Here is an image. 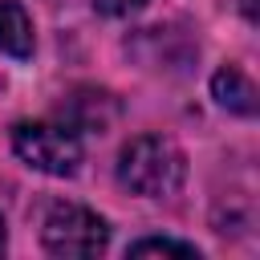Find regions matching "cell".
Returning <instances> with one entry per match:
<instances>
[{
  "mask_svg": "<svg viewBox=\"0 0 260 260\" xmlns=\"http://www.w3.org/2000/svg\"><path fill=\"white\" fill-rule=\"evenodd\" d=\"M0 53L8 57H32V20L16 0H0Z\"/></svg>",
  "mask_w": 260,
  "mask_h": 260,
  "instance_id": "cell-4",
  "label": "cell"
},
{
  "mask_svg": "<svg viewBox=\"0 0 260 260\" xmlns=\"http://www.w3.org/2000/svg\"><path fill=\"white\" fill-rule=\"evenodd\" d=\"M146 0H93V8L98 12H106V16H130V12H138Z\"/></svg>",
  "mask_w": 260,
  "mask_h": 260,
  "instance_id": "cell-7",
  "label": "cell"
},
{
  "mask_svg": "<svg viewBox=\"0 0 260 260\" xmlns=\"http://www.w3.org/2000/svg\"><path fill=\"white\" fill-rule=\"evenodd\" d=\"M130 256H183V260H199L195 244H179V240H138L130 244Z\"/></svg>",
  "mask_w": 260,
  "mask_h": 260,
  "instance_id": "cell-6",
  "label": "cell"
},
{
  "mask_svg": "<svg viewBox=\"0 0 260 260\" xmlns=\"http://www.w3.org/2000/svg\"><path fill=\"white\" fill-rule=\"evenodd\" d=\"M0 252H4V219H0Z\"/></svg>",
  "mask_w": 260,
  "mask_h": 260,
  "instance_id": "cell-8",
  "label": "cell"
},
{
  "mask_svg": "<svg viewBox=\"0 0 260 260\" xmlns=\"http://www.w3.org/2000/svg\"><path fill=\"white\" fill-rule=\"evenodd\" d=\"M211 93H215V102H219L223 110H232V114H252V110H256V89H252V81H248L236 65H223V69L211 77Z\"/></svg>",
  "mask_w": 260,
  "mask_h": 260,
  "instance_id": "cell-5",
  "label": "cell"
},
{
  "mask_svg": "<svg viewBox=\"0 0 260 260\" xmlns=\"http://www.w3.org/2000/svg\"><path fill=\"white\" fill-rule=\"evenodd\" d=\"M12 150L24 167L57 179L81 167V138L73 126H61V122H20L12 130Z\"/></svg>",
  "mask_w": 260,
  "mask_h": 260,
  "instance_id": "cell-2",
  "label": "cell"
},
{
  "mask_svg": "<svg viewBox=\"0 0 260 260\" xmlns=\"http://www.w3.org/2000/svg\"><path fill=\"white\" fill-rule=\"evenodd\" d=\"M183 179H187V158L167 134H138L122 146L118 183L130 187L134 195L162 199V195H175Z\"/></svg>",
  "mask_w": 260,
  "mask_h": 260,
  "instance_id": "cell-1",
  "label": "cell"
},
{
  "mask_svg": "<svg viewBox=\"0 0 260 260\" xmlns=\"http://www.w3.org/2000/svg\"><path fill=\"white\" fill-rule=\"evenodd\" d=\"M41 240H45V252L53 256H98L110 244V228L98 211L81 203H57L45 215Z\"/></svg>",
  "mask_w": 260,
  "mask_h": 260,
  "instance_id": "cell-3",
  "label": "cell"
}]
</instances>
